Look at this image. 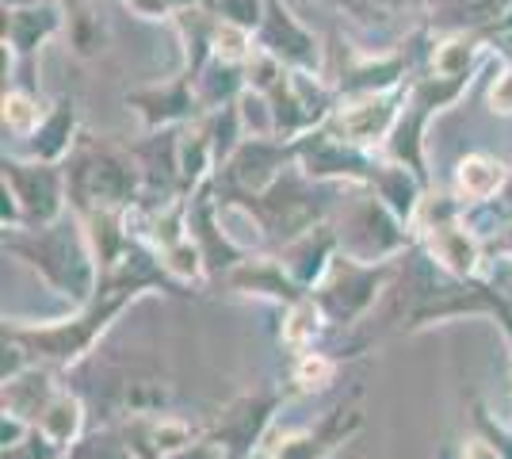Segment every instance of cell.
Here are the masks:
<instances>
[{
	"label": "cell",
	"mask_w": 512,
	"mask_h": 459,
	"mask_svg": "<svg viewBox=\"0 0 512 459\" xmlns=\"http://www.w3.org/2000/svg\"><path fill=\"white\" fill-rule=\"evenodd\" d=\"M497 180H501V169L490 165V161H482V157L463 165V188H467L470 196H486V192H493Z\"/></svg>",
	"instance_id": "1"
},
{
	"label": "cell",
	"mask_w": 512,
	"mask_h": 459,
	"mask_svg": "<svg viewBox=\"0 0 512 459\" xmlns=\"http://www.w3.org/2000/svg\"><path fill=\"white\" fill-rule=\"evenodd\" d=\"M329 375V364L325 360H306L302 364V379H325Z\"/></svg>",
	"instance_id": "2"
}]
</instances>
